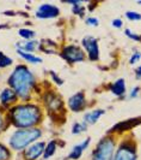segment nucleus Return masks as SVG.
<instances>
[{"label": "nucleus", "mask_w": 141, "mask_h": 160, "mask_svg": "<svg viewBox=\"0 0 141 160\" xmlns=\"http://www.w3.org/2000/svg\"><path fill=\"white\" fill-rule=\"evenodd\" d=\"M8 83H10V88L16 93L18 99L26 100L31 95L36 81L34 73L26 65H18L10 75Z\"/></svg>", "instance_id": "obj_1"}, {"label": "nucleus", "mask_w": 141, "mask_h": 160, "mask_svg": "<svg viewBox=\"0 0 141 160\" xmlns=\"http://www.w3.org/2000/svg\"><path fill=\"white\" fill-rule=\"evenodd\" d=\"M12 124L19 129L34 128L42 118V111L37 105L19 104L12 107L10 112Z\"/></svg>", "instance_id": "obj_2"}, {"label": "nucleus", "mask_w": 141, "mask_h": 160, "mask_svg": "<svg viewBox=\"0 0 141 160\" xmlns=\"http://www.w3.org/2000/svg\"><path fill=\"white\" fill-rule=\"evenodd\" d=\"M41 135L42 132L39 129H18L10 136L8 143L13 151H23L28 146L36 142V140H39Z\"/></svg>", "instance_id": "obj_3"}, {"label": "nucleus", "mask_w": 141, "mask_h": 160, "mask_svg": "<svg viewBox=\"0 0 141 160\" xmlns=\"http://www.w3.org/2000/svg\"><path fill=\"white\" fill-rule=\"evenodd\" d=\"M115 153L114 137L107 136L99 141L92 153V160H112Z\"/></svg>", "instance_id": "obj_4"}, {"label": "nucleus", "mask_w": 141, "mask_h": 160, "mask_svg": "<svg viewBox=\"0 0 141 160\" xmlns=\"http://www.w3.org/2000/svg\"><path fill=\"white\" fill-rule=\"evenodd\" d=\"M61 57L68 64H74L85 60V52L77 45H68L62 48Z\"/></svg>", "instance_id": "obj_5"}, {"label": "nucleus", "mask_w": 141, "mask_h": 160, "mask_svg": "<svg viewBox=\"0 0 141 160\" xmlns=\"http://www.w3.org/2000/svg\"><path fill=\"white\" fill-rule=\"evenodd\" d=\"M136 147L133 143H123L114 153L112 160H136Z\"/></svg>", "instance_id": "obj_6"}, {"label": "nucleus", "mask_w": 141, "mask_h": 160, "mask_svg": "<svg viewBox=\"0 0 141 160\" xmlns=\"http://www.w3.org/2000/svg\"><path fill=\"white\" fill-rule=\"evenodd\" d=\"M81 45H83V47L85 48L86 54L90 60L97 62L99 59V46H98V41H97L96 38L91 36V35L85 36L81 40Z\"/></svg>", "instance_id": "obj_7"}, {"label": "nucleus", "mask_w": 141, "mask_h": 160, "mask_svg": "<svg viewBox=\"0 0 141 160\" xmlns=\"http://www.w3.org/2000/svg\"><path fill=\"white\" fill-rule=\"evenodd\" d=\"M44 104L48 111L52 113H60L63 110V101L54 92H49L44 96Z\"/></svg>", "instance_id": "obj_8"}, {"label": "nucleus", "mask_w": 141, "mask_h": 160, "mask_svg": "<svg viewBox=\"0 0 141 160\" xmlns=\"http://www.w3.org/2000/svg\"><path fill=\"white\" fill-rule=\"evenodd\" d=\"M59 15H60V10L53 4H42L35 12L36 18H39V19H50V18L57 17Z\"/></svg>", "instance_id": "obj_9"}, {"label": "nucleus", "mask_w": 141, "mask_h": 160, "mask_svg": "<svg viewBox=\"0 0 141 160\" xmlns=\"http://www.w3.org/2000/svg\"><path fill=\"white\" fill-rule=\"evenodd\" d=\"M44 147H46L44 142H34L30 146H28L24 151V159L37 160L41 155H43Z\"/></svg>", "instance_id": "obj_10"}, {"label": "nucleus", "mask_w": 141, "mask_h": 160, "mask_svg": "<svg viewBox=\"0 0 141 160\" xmlns=\"http://www.w3.org/2000/svg\"><path fill=\"white\" fill-rule=\"evenodd\" d=\"M67 104H68L70 110L73 111V112L78 113V112H80V111H83V110L85 108V106H86V98H85V94H84L83 92L75 93L74 95H72L70 99H68Z\"/></svg>", "instance_id": "obj_11"}, {"label": "nucleus", "mask_w": 141, "mask_h": 160, "mask_svg": "<svg viewBox=\"0 0 141 160\" xmlns=\"http://www.w3.org/2000/svg\"><path fill=\"white\" fill-rule=\"evenodd\" d=\"M90 142H91V138H90V137H87V138H85L83 142L75 144V146L72 148L70 153L68 154V158H70V160H78L79 158L81 157V154L84 153V151L89 147Z\"/></svg>", "instance_id": "obj_12"}, {"label": "nucleus", "mask_w": 141, "mask_h": 160, "mask_svg": "<svg viewBox=\"0 0 141 160\" xmlns=\"http://www.w3.org/2000/svg\"><path fill=\"white\" fill-rule=\"evenodd\" d=\"M17 100H18V96L11 88H5L1 90V93H0V102H1V105L8 106V105L17 102Z\"/></svg>", "instance_id": "obj_13"}, {"label": "nucleus", "mask_w": 141, "mask_h": 160, "mask_svg": "<svg viewBox=\"0 0 141 160\" xmlns=\"http://www.w3.org/2000/svg\"><path fill=\"white\" fill-rule=\"evenodd\" d=\"M104 113L105 111L104 110H101V108H98V110H93V111H90V112L85 113V116H84V123L86 124V125H92V124H96L98 119L104 116Z\"/></svg>", "instance_id": "obj_14"}, {"label": "nucleus", "mask_w": 141, "mask_h": 160, "mask_svg": "<svg viewBox=\"0 0 141 160\" xmlns=\"http://www.w3.org/2000/svg\"><path fill=\"white\" fill-rule=\"evenodd\" d=\"M110 92L116 96H123L127 92V87H125V78H118L115 81L111 86H110Z\"/></svg>", "instance_id": "obj_15"}, {"label": "nucleus", "mask_w": 141, "mask_h": 160, "mask_svg": "<svg viewBox=\"0 0 141 160\" xmlns=\"http://www.w3.org/2000/svg\"><path fill=\"white\" fill-rule=\"evenodd\" d=\"M140 122V118H135V119H130V120H125V122H122V123H118L116 124L114 128L111 129V132H122L125 130H128V129H132L133 127L138 125Z\"/></svg>", "instance_id": "obj_16"}, {"label": "nucleus", "mask_w": 141, "mask_h": 160, "mask_svg": "<svg viewBox=\"0 0 141 160\" xmlns=\"http://www.w3.org/2000/svg\"><path fill=\"white\" fill-rule=\"evenodd\" d=\"M39 43L35 40L24 41V42L17 43V49L23 51V52H28V53H34V51H36L39 48Z\"/></svg>", "instance_id": "obj_17"}, {"label": "nucleus", "mask_w": 141, "mask_h": 160, "mask_svg": "<svg viewBox=\"0 0 141 160\" xmlns=\"http://www.w3.org/2000/svg\"><path fill=\"white\" fill-rule=\"evenodd\" d=\"M17 52L20 56V58H23L24 60L26 63H29V64H41L42 63V58L36 56V54H34V53H28V52L19 51V49H17Z\"/></svg>", "instance_id": "obj_18"}, {"label": "nucleus", "mask_w": 141, "mask_h": 160, "mask_svg": "<svg viewBox=\"0 0 141 160\" xmlns=\"http://www.w3.org/2000/svg\"><path fill=\"white\" fill-rule=\"evenodd\" d=\"M65 2L73 5V6H72V12H73L74 15H78L79 17H83L85 15V6L83 5V1L74 0V1H65Z\"/></svg>", "instance_id": "obj_19"}, {"label": "nucleus", "mask_w": 141, "mask_h": 160, "mask_svg": "<svg viewBox=\"0 0 141 160\" xmlns=\"http://www.w3.org/2000/svg\"><path fill=\"white\" fill-rule=\"evenodd\" d=\"M56 147H57V142L56 141H50L49 143L44 147V152H43V158L44 159H49L50 157H53L56 152Z\"/></svg>", "instance_id": "obj_20"}, {"label": "nucleus", "mask_w": 141, "mask_h": 160, "mask_svg": "<svg viewBox=\"0 0 141 160\" xmlns=\"http://www.w3.org/2000/svg\"><path fill=\"white\" fill-rule=\"evenodd\" d=\"M18 35H19L24 41H30L35 38L36 32H34V30H31V29H29V28H22V29L18 30Z\"/></svg>", "instance_id": "obj_21"}, {"label": "nucleus", "mask_w": 141, "mask_h": 160, "mask_svg": "<svg viewBox=\"0 0 141 160\" xmlns=\"http://www.w3.org/2000/svg\"><path fill=\"white\" fill-rule=\"evenodd\" d=\"M87 125L83 122V123H79V122H75L73 125H72V134L73 135H80L81 132H84L86 130Z\"/></svg>", "instance_id": "obj_22"}, {"label": "nucleus", "mask_w": 141, "mask_h": 160, "mask_svg": "<svg viewBox=\"0 0 141 160\" xmlns=\"http://www.w3.org/2000/svg\"><path fill=\"white\" fill-rule=\"evenodd\" d=\"M12 63H13V60H12L8 56H6L5 53H2V52L0 51V69H4V68L11 66Z\"/></svg>", "instance_id": "obj_23"}, {"label": "nucleus", "mask_w": 141, "mask_h": 160, "mask_svg": "<svg viewBox=\"0 0 141 160\" xmlns=\"http://www.w3.org/2000/svg\"><path fill=\"white\" fill-rule=\"evenodd\" d=\"M125 17L129 21H133V22H139L141 19V15L139 12H135V11H127L125 12Z\"/></svg>", "instance_id": "obj_24"}, {"label": "nucleus", "mask_w": 141, "mask_h": 160, "mask_svg": "<svg viewBox=\"0 0 141 160\" xmlns=\"http://www.w3.org/2000/svg\"><path fill=\"white\" fill-rule=\"evenodd\" d=\"M10 159V152L7 147H5L2 143H0V160H8Z\"/></svg>", "instance_id": "obj_25"}, {"label": "nucleus", "mask_w": 141, "mask_h": 160, "mask_svg": "<svg viewBox=\"0 0 141 160\" xmlns=\"http://www.w3.org/2000/svg\"><path fill=\"white\" fill-rule=\"evenodd\" d=\"M125 34L127 35V38H129V39H132V40L140 41V35H139V34H136V32H132L130 29H125Z\"/></svg>", "instance_id": "obj_26"}, {"label": "nucleus", "mask_w": 141, "mask_h": 160, "mask_svg": "<svg viewBox=\"0 0 141 160\" xmlns=\"http://www.w3.org/2000/svg\"><path fill=\"white\" fill-rule=\"evenodd\" d=\"M140 58H141V53L140 52H135L132 54V57L129 58V64L130 65H135L138 64L140 62Z\"/></svg>", "instance_id": "obj_27"}, {"label": "nucleus", "mask_w": 141, "mask_h": 160, "mask_svg": "<svg viewBox=\"0 0 141 160\" xmlns=\"http://www.w3.org/2000/svg\"><path fill=\"white\" fill-rule=\"evenodd\" d=\"M86 24L89 25V27H98L99 25V21H98V18L97 17H89V18H86Z\"/></svg>", "instance_id": "obj_28"}, {"label": "nucleus", "mask_w": 141, "mask_h": 160, "mask_svg": "<svg viewBox=\"0 0 141 160\" xmlns=\"http://www.w3.org/2000/svg\"><path fill=\"white\" fill-rule=\"evenodd\" d=\"M111 25L114 27V28H121L122 25H123V21L121 19V18H115V19H112L111 21Z\"/></svg>", "instance_id": "obj_29"}, {"label": "nucleus", "mask_w": 141, "mask_h": 160, "mask_svg": "<svg viewBox=\"0 0 141 160\" xmlns=\"http://www.w3.org/2000/svg\"><path fill=\"white\" fill-rule=\"evenodd\" d=\"M139 92H140V88L139 87H134L132 90H130V94H129V98L130 99H135L139 96Z\"/></svg>", "instance_id": "obj_30"}, {"label": "nucleus", "mask_w": 141, "mask_h": 160, "mask_svg": "<svg viewBox=\"0 0 141 160\" xmlns=\"http://www.w3.org/2000/svg\"><path fill=\"white\" fill-rule=\"evenodd\" d=\"M50 73H52V76H53V80L56 81V83H57L59 86H60V84H62V80H61V78H59V77H57V75H55V72H50Z\"/></svg>", "instance_id": "obj_31"}, {"label": "nucleus", "mask_w": 141, "mask_h": 160, "mask_svg": "<svg viewBox=\"0 0 141 160\" xmlns=\"http://www.w3.org/2000/svg\"><path fill=\"white\" fill-rule=\"evenodd\" d=\"M2 128H4V118H2V116L0 114V131L2 130Z\"/></svg>", "instance_id": "obj_32"}, {"label": "nucleus", "mask_w": 141, "mask_h": 160, "mask_svg": "<svg viewBox=\"0 0 141 160\" xmlns=\"http://www.w3.org/2000/svg\"><path fill=\"white\" fill-rule=\"evenodd\" d=\"M140 71H141V68L140 66H139V68H138V69H136V78H138V80H139V78H140Z\"/></svg>", "instance_id": "obj_33"}]
</instances>
